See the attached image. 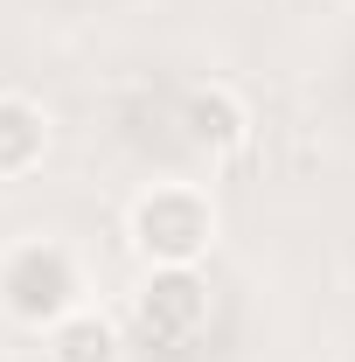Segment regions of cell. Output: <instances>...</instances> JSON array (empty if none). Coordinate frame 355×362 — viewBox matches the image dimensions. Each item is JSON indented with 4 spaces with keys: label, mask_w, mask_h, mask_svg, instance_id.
Listing matches in <instances>:
<instances>
[{
    "label": "cell",
    "mask_w": 355,
    "mask_h": 362,
    "mask_svg": "<svg viewBox=\"0 0 355 362\" xmlns=\"http://www.w3.org/2000/svg\"><path fill=\"white\" fill-rule=\"evenodd\" d=\"M56 362H119V341L98 314H63L56 320Z\"/></svg>",
    "instance_id": "obj_6"
},
{
    "label": "cell",
    "mask_w": 355,
    "mask_h": 362,
    "mask_svg": "<svg viewBox=\"0 0 355 362\" xmlns=\"http://www.w3.org/2000/svg\"><path fill=\"white\" fill-rule=\"evenodd\" d=\"M202 320H209V286L188 265H161L139 286V300H133V327H139L146 349H181V341H195Z\"/></svg>",
    "instance_id": "obj_3"
},
{
    "label": "cell",
    "mask_w": 355,
    "mask_h": 362,
    "mask_svg": "<svg viewBox=\"0 0 355 362\" xmlns=\"http://www.w3.org/2000/svg\"><path fill=\"white\" fill-rule=\"evenodd\" d=\"M42 160V112L28 98H0V175H21Z\"/></svg>",
    "instance_id": "obj_5"
},
{
    "label": "cell",
    "mask_w": 355,
    "mask_h": 362,
    "mask_svg": "<svg viewBox=\"0 0 355 362\" xmlns=\"http://www.w3.org/2000/svg\"><path fill=\"white\" fill-rule=\"evenodd\" d=\"M181 126H188V139L195 146H209V153H223V146H237L244 139V105L230 98V90H195L188 105H181Z\"/></svg>",
    "instance_id": "obj_4"
},
{
    "label": "cell",
    "mask_w": 355,
    "mask_h": 362,
    "mask_svg": "<svg viewBox=\"0 0 355 362\" xmlns=\"http://www.w3.org/2000/svg\"><path fill=\"white\" fill-rule=\"evenodd\" d=\"M0 300L28 327H56L63 314H77V265L56 244H28L0 265Z\"/></svg>",
    "instance_id": "obj_1"
},
{
    "label": "cell",
    "mask_w": 355,
    "mask_h": 362,
    "mask_svg": "<svg viewBox=\"0 0 355 362\" xmlns=\"http://www.w3.org/2000/svg\"><path fill=\"white\" fill-rule=\"evenodd\" d=\"M209 202L195 188H153L133 202V237L153 265H195L209 251Z\"/></svg>",
    "instance_id": "obj_2"
}]
</instances>
